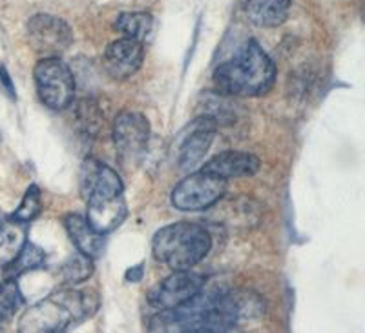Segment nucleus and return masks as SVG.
Segmentation results:
<instances>
[{
	"mask_svg": "<svg viewBox=\"0 0 365 333\" xmlns=\"http://www.w3.org/2000/svg\"><path fill=\"white\" fill-rule=\"evenodd\" d=\"M46 260V251L38 248L37 244L26 243L22 251L17 255V259L8 264V277L9 279H17L28 272H34L41 268Z\"/></svg>",
	"mask_w": 365,
	"mask_h": 333,
	"instance_id": "nucleus-19",
	"label": "nucleus"
},
{
	"mask_svg": "<svg viewBox=\"0 0 365 333\" xmlns=\"http://www.w3.org/2000/svg\"><path fill=\"white\" fill-rule=\"evenodd\" d=\"M35 88L41 102L53 111L66 110L75 97V77L66 62L58 57L38 60L34 71Z\"/></svg>",
	"mask_w": 365,
	"mask_h": 333,
	"instance_id": "nucleus-5",
	"label": "nucleus"
},
{
	"mask_svg": "<svg viewBox=\"0 0 365 333\" xmlns=\"http://www.w3.org/2000/svg\"><path fill=\"white\" fill-rule=\"evenodd\" d=\"M210 233L200 224L175 222L154 235L152 251L155 259L170 270H192L208 255Z\"/></svg>",
	"mask_w": 365,
	"mask_h": 333,
	"instance_id": "nucleus-4",
	"label": "nucleus"
},
{
	"mask_svg": "<svg viewBox=\"0 0 365 333\" xmlns=\"http://www.w3.org/2000/svg\"><path fill=\"white\" fill-rule=\"evenodd\" d=\"M79 182L84 201L93 197H113V195H123L125 191L123 181L115 169L96 159H88L83 162Z\"/></svg>",
	"mask_w": 365,
	"mask_h": 333,
	"instance_id": "nucleus-12",
	"label": "nucleus"
},
{
	"mask_svg": "<svg viewBox=\"0 0 365 333\" xmlns=\"http://www.w3.org/2000/svg\"><path fill=\"white\" fill-rule=\"evenodd\" d=\"M263 313V302L250 292H220L212 290L195 293L185 305L174 310H159L150 322L152 332L220 333L230 332L241 321Z\"/></svg>",
	"mask_w": 365,
	"mask_h": 333,
	"instance_id": "nucleus-1",
	"label": "nucleus"
},
{
	"mask_svg": "<svg viewBox=\"0 0 365 333\" xmlns=\"http://www.w3.org/2000/svg\"><path fill=\"white\" fill-rule=\"evenodd\" d=\"M205 288V279L190 270H174L172 275L155 286L148 295V302L158 310H174L185 305L195 293Z\"/></svg>",
	"mask_w": 365,
	"mask_h": 333,
	"instance_id": "nucleus-10",
	"label": "nucleus"
},
{
	"mask_svg": "<svg viewBox=\"0 0 365 333\" xmlns=\"http://www.w3.org/2000/svg\"><path fill=\"white\" fill-rule=\"evenodd\" d=\"M29 46L42 57H58L73 42V31L63 18L53 15H35L26 26Z\"/></svg>",
	"mask_w": 365,
	"mask_h": 333,
	"instance_id": "nucleus-8",
	"label": "nucleus"
},
{
	"mask_svg": "<svg viewBox=\"0 0 365 333\" xmlns=\"http://www.w3.org/2000/svg\"><path fill=\"white\" fill-rule=\"evenodd\" d=\"M68 235H70L71 243L75 244L77 251L84 253L90 259H97L104 253V239L99 231H96L90 226V222L77 213L68 215L64 221Z\"/></svg>",
	"mask_w": 365,
	"mask_h": 333,
	"instance_id": "nucleus-15",
	"label": "nucleus"
},
{
	"mask_svg": "<svg viewBox=\"0 0 365 333\" xmlns=\"http://www.w3.org/2000/svg\"><path fill=\"white\" fill-rule=\"evenodd\" d=\"M227 181L212 173L195 171L182 179L172 191V204L181 211H205L225 197Z\"/></svg>",
	"mask_w": 365,
	"mask_h": 333,
	"instance_id": "nucleus-6",
	"label": "nucleus"
},
{
	"mask_svg": "<svg viewBox=\"0 0 365 333\" xmlns=\"http://www.w3.org/2000/svg\"><path fill=\"white\" fill-rule=\"evenodd\" d=\"M217 128L220 126L216 120L207 115H200L179 133L175 139V155H178L179 168L188 171L203 161V157L207 155L208 148L214 142Z\"/></svg>",
	"mask_w": 365,
	"mask_h": 333,
	"instance_id": "nucleus-9",
	"label": "nucleus"
},
{
	"mask_svg": "<svg viewBox=\"0 0 365 333\" xmlns=\"http://www.w3.org/2000/svg\"><path fill=\"white\" fill-rule=\"evenodd\" d=\"M128 215L123 195L113 197H93L86 201V221L101 235H106L119 228Z\"/></svg>",
	"mask_w": 365,
	"mask_h": 333,
	"instance_id": "nucleus-13",
	"label": "nucleus"
},
{
	"mask_svg": "<svg viewBox=\"0 0 365 333\" xmlns=\"http://www.w3.org/2000/svg\"><path fill=\"white\" fill-rule=\"evenodd\" d=\"M203 169L225 181L252 177L259 171V159L249 152H223L205 162Z\"/></svg>",
	"mask_w": 365,
	"mask_h": 333,
	"instance_id": "nucleus-14",
	"label": "nucleus"
},
{
	"mask_svg": "<svg viewBox=\"0 0 365 333\" xmlns=\"http://www.w3.org/2000/svg\"><path fill=\"white\" fill-rule=\"evenodd\" d=\"M93 273V263L81 251H75L73 255L64 263L61 275L66 284H81Z\"/></svg>",
	"mask_w": 365,
	"mask_h": 333,
	"instance_id": "nucleus-23",
	"label": "nucleus"
},
{
	"mask_svg": "<svg viewBox=\"0 0 365 333\" xmlns=\"http://www.w3.org/2000/svg\"><path fill=\"white\" fill-rule=\"evenodd\" d=\"M227 97L228 95L220 93V91H216V93H203V97H201V104L205 107L203 115L216 120L217 126L227 124L228 120L234 119V107L232 104L228 102Z\"/></svg>",
	"mask_w": 365,
	"mask_h": 333,
	"instance_id": "nucleus-22",
	"label": "nucleus"
},
{
	"mask_svg": "<svg viewBox=\"0 0 365 333\" xmlns=\"http://www.w3.org/2000/svg\"><path fill=\"white\" fill-rule=\"evenodd\" d=\"M113 28L123 37L133 38V41H139L145 44L154 35L155 21L150 13H123L115 21Z\"/></svg>",
	"mask_w": 365,
	"mask_h": 333,
	"instance_id": "nucleus-17",
	"label": "nucleus"
},
{
	"mask_svg": "<svg viewBox=\"0 0 365 333\" xmlns=\"http://www.w3.org/2000/svg\"><path fill=\"white\" fill-rule=\"evenodd\" d=\"M143 277V264H137V266L130 268L128 272H126V280L128 282H137V280H141Z\"/></svg>",
	"mask_w": 365,
	"mask_h": 333,
	"instance_id": "nucleus-26",
	"label": "nucleus"
},
{
	"mask_svg": "<svg viewBox=\"0 0 365 333\" xmlns=\"http://www.w3.org/2000/svg\"><path fill=\"white\" fill-rule=\"evenodd\" d=\"M150 122L141 111H120L113 122V144L120 161L125 164H133L143 157L148 148Z\"/></svg>",
	"mask_w": 365,
	"mask_h": 333,
	"instance_id": "nucleus-7",
	"label": "nucleus"
},
{
	"mask_svg": "<svg viewBox=\"0 0 365 333\" xmlns=\"http://www.w3.org/2000/svg\"><path fill=\"white\" fill-rule=\"evenodd\" d=\"M99 310L96 290H61L34 305L19 322V332L55 333L90 319Z\"/></svg>",
	"mask_w": 365,
	"mask_h": 333,
	"instance_id": "nucleus-3",
	"label": "nucleus"
},
{
	"mask_svg": "<svg viewBox=\"0 0 365 333\" xmlns=\"http://www.w3.org/2000/svg\"><path fill=\"white\" fill-rule=\"evenodd\" d=\"M0 83H2V86H4V90L8 91L9 99H17V90H15V86H13V80L11 77H9L8 70H6L4 64H0Z\"/></svg>",
	"mask_w": 365,
	"mask_h": 333,
	"instance_id": "nucleus-25",
	"label": "nucleus"
},
{
	"mask_svg": "<svg viewBox=\"0 0 365 333\" xmlns=\"http://www.w3.org/2000/svg\"><path fill=\"white\" fill-rule=\"evenodd\" d=\"M145 60V44L133 38H119L104 51V71L113 80H126L141 70Z\"/></svg>",
	"mask_w": 365,
	"mask_h": 333,
	"instance_id": "nucleus-11",
	"label": "nucleus"
},
{
	"mask_svg": "<svg viewBox=\"0 0 365 333\" xmlns=\"http://www.w3.org/2000/svg\"><path fill=\"white\" fill-rule=\"evenodd\" d=\"M245 13L259 28H278L291 13V0H245Z\"/></svg>",
	"mask_w": 365,
	"mask_h": 333,
	"instance_id": "nucleus-16",
	"label": "nucleus"
},
{
	"mask_svg": "<svg viewBox=\"0 0 365 333\" xmlns=\"http://www.w3.org/2000/svg\"><path fill=\"white\" fill-rule=\"evenodd\" d=\"M75 120H77V130L84 137H93L101 130L104 117L101 113L99 106L93 100H81L75 106Z\"/></svg>",
	"mask_w": 365,
	"mask_h": 333,
	"instance_id": "nucleus-20",
	"label": "nucleus"
},
{
	"mask_svg": "<svg viewBox=\"0 0 365 333\" xmlns=\"http://www.w3.org/2000/svg\"><path fill=\"white\" fill-rule=\"evenodd\" d=\"M41 208H42V199H41V189L38 186L31 184L28 189H26L24 199H22L21 206H19L15 213H13V221L22 222H31L38 213H41Z\"/></svg>",
	"mask_w": 365,
	"mask_h": 333,
	"instance_id": "nucleus-24",
	"label": "nucleus"
},
{
	"mask_svg": "<svg viewBox=\"0 0 365 333\" xmlns=\"http://www.w3.org/2000/svg\"><path fill=\"white\" fill-rule=\"evenodd\" d=\"M22 302H24V297H22L15 279H8L0 284V326L11 321L15 313L21 310Z\"/></svg>",
	"mask_w": 365,
	"mask_h": 333,
	"instance_id": "nucleus-21",
	"label": "nucleus"
},
{
	"mask_svg": "<svg viewBox=\"0 0 365 333\" xmlns=\"http://www.w3.org/2000/svg\"><path fill=\"white\" fill-rule=\"evenodd\" d=\"M212 78L216 90L228 97H262L276 83V66L262 46L249 41L232 58L221 62Z\"/></svg>",
	"mask_w": 365,
	"mask_h": 333,
	"instance_id": "nucleus-2",
	"label": "nucleus"
},
{
	"mask_svg": "<svg viewBox=\"0 0 365 333\" xmlns=\"http://www.w3.org/2000/svg\"><path fill=\"white\" fill-rule=\"evenodd\" d=\"M28 233L22 222L11 221L0 226V266H8L17 259L24 244L28 243Z\"/></svg>",
	"mask_w": 365,
	"mask_h": 333,
	"instance_id": "nucleus-18",
	"label": "nucleus"
}]
</instances>
